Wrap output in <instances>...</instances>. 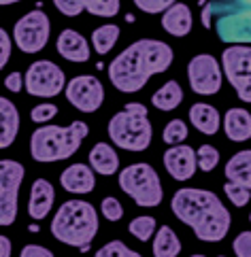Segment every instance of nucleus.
I'll use <instances>...</instances> for the list:
<instances>
[{"label":"nucleus","mask_w":251,"mask_h":257,"mask_svg":"<svg viewBox=\"0 0 251 257\" xmlns=\"http://www.w3.org/2000/svg\"><path fill=\"white\" fill-rule=\"evenodd\" d=\"M175 53L166 43L153 39H141L126 47L109 64V79L115 89L124 94L141 91L153 75L169 70Z\"/></svg>","instance_id":"obj_1"},{"label":"nucleus","mask_w":251,"mask_h":257,"mask_svg":"<svg viewBox=\"0 0 251 257\" xmlns=\"http://www.w3.org/2000/svg\"><path fill=\"white\" fill-rule=\"evenodd\" d=\"M175 217L194 229L198 240L219 242L230 229V213L213 191L198 187H183L173 196Z\"/></svg>","instance_id":"obj_2"},{"label":"nucleus","mask_w":251,"mask_h":257,"mask_svg":"<svg viewBox=\"0 0 251 257\" xmlns=\"http://www.w3.org/2000/svg\"><path fill=\"white\" fill-rule=\"evenodd\" d=\"M51 234L55 240L68 246H88L98 234V213L90 202L68 200L58 208L53 221Z\"/></svg>","instance_id":"obj_3"},{"label":"nucleus","mask_w":251,"mask_h":257,"mask_svg":"<svg viewBox=\"0 0 251 257\" xmlns=\"http://www.w3.org/2000/svg\"><path fill=\"white\" fill-rule=\"evenodd\" d=\"M90 134L86 121H72L68 127L43 125L30 136V155L36 162H60L77 153L83 139Z\"/></svg>","instance_id":"obj_4"},{"label":"nucleus","mask_w":251,"mask_h":257,"mask_svg":"<svg viewBox=\"0 0 251 257\" xmlns=\"http://www.w3.org/2000/svg\"><path fill=\"white\" fill-rule=\"evenodd\" d=\"M153 127L147 119V108L138 102H130L122 113H115L109 121V139L119 149L145 151L151 145Z\"/></svg>","instance_id":"obj_5"},{"label":"nucleus","mask_w":251,"mask_h":257,"mask_svg":"<svg viewBox=\"0 0 251 257\" xmlns=\"http://www.w3.org/2000/svg\"><path fill=\"white\" fill-rule=\"evenodd\" d=\"M119 187L124 189L138 206L153 208L162 202L164 191L157 172L149 164H132L119 172Z\"/></svg>","instance_id":"obj_6"},{"label":"nucleus","mask_w":251,"mask_h":257,"mask_svg":"<svg viewBox=\"0 0 251 257\" xmlns=\"http://www.w3.org/2000/svg\"><path fill=\"white\" fill-rule=\"evenodd\" d=\"M219 41L230 45L251 43V7L240 3H211Z\"/></svg>","instance_id":"obj_7"},{"label":"nucleus","mask_w":251,"mask_h":257,"mask_svg":"<svg viewBox=\"0 0 251 257\" xmlns=\"http://www.w3.org/2000/svg\"><path fill=\"white\" fill-rule=\"evenodd\" d=\"M221 68L230 85L236 89V96L243 102H251V47L247 45L228 47L221 53Z\"/></svg>","instance_id":"obj_8"},{"label":"nucleus","mask_w":251,"mask_h":257,"mask_svg":"<svg viewBox=\"0 0 251 257\" xmlns=\"http://www.w3.org/2000/svg\"><path fill=\"white\" fill-rule=\"evenodd\" d=\"M51 24L41 9L26 13L13 28V41L24 53H39L49 43Z\"/></svg>","instance_id":"obj_9"},{"label":"nucleus","mask_w":251,"mask_h":257,"mask_svg":"<svg viewBox=\"0 0 251 257\" xmlns=\"http://www.w3.org/2000/svg\"><path fill=\"white\" fill-rule=\"evenodd\" d=\"M24 87L30 96L36 98H53L66 85V77L64 70L49 60H39L28 68L26 77H24Z\"/></svg>","instance_id":"obj_10"},{"label":"nucleus","mask_w":251,"mask_h":257,"mask_svg":"<svg viewBox=\"0 0 251 257\" xmlns=\"http://www.w3.org/2000/svg\"><path fill=\"white\" fill-rule=\"evenodd\" d=\"M24 166L20 162L3 160L0 162V223L13 225L17 217V196H20V187L24 181Z\"/></svg>","instance_id":"obj_11"},{"label":"nucleus","mask_w":251,"mask_h":257,"mask_svg":"<svg viewBox=\"0 0 251 257\" xmlns=\"http://www.w3.org/2000/svg\"><path fill=\"white\" fill-rule=\"evenodd\" d=\"M188 79L196 94L213 96L221 89V66L209 53H200L188 64Z\"/></svg>","instance_id":"obj_12"},{"label":"nucleus","mask_w":251,"mask_h":257,"mask_svg":"<svg viewBox=\"0 0 251 257\" xmlns=\"http://www.w3.org/2000/svg\"><path fill=\"white\" fill-rule=\"evenodd\" d=\"M66 100L79 108L81 113H94L102 106V100H105V87L102 83L92 77V75H81L70 79L66 83Z\"/></svg>","instance_id":"obj_13"},{"label":"nucleus","mask_w":251,"mask_h":257,"mask_svg":"<svg viewBox=\"0 0 251 257\" xmlns=\"http://www.w3.org/2000/svg\"><path fill=\"white\" fill-rule=\"evenodd\" d=\"M164 166L175 181H190L198 168L196 151L188 145H173L164 153Z\"/></svg>","instance_id":"obj_14"},{"label":"nucleus","mask_w":251,"mask_h":257,"mask_svg":"<svg viewBox=\"0 0 251 257\" xmlns=\"http://www.w3.org/2000/svg\"><path fill=\"white\" fill-rule=\"evenodd\" d=\"M55 200V191L53 185L47 179H36L32 183V191H30V200H28V215H30L34 221H41L51 213Z\"/></svg>","instance_id":"obj_15"},{"label":"nucleus","mask_w":251,"mask_h":257,"mask_svg":"<svg viewBox=\"0 0 251 257\" xmlns=\"http://www.w3.org/2000/svg\"><path fill=\"white\" fill-rule=\"evenodd\" d=\"M94 168L86 166V164H72L66 170L62 172L60 183L62 187L70 191V194H90L96 185V179H94Z\"/></svg>","instance_id":"obj_16"},{"label":"nucleus","mask_w":251,"mask_h":257,"mask_svg":"<svg viewBox=\"0 0 251 257\" xmlns=\"http://www.w3.org/2000/svg\"><path fill=\"white\" fill-rule=\"evenodd\" d=\"M55 47H58L60 56L68 62H88L90 60V43L83 39L77 30H70V28L62 30Z\"/></svg>","instance_id":"obj_17"},{"label":"nucleus","mask_w":251,"mask_h":257,"mask_svg":"<svg viewBox=\"0 0 251 257\" xmlns=\"http://www.w3.org/2000/svg\"><path fill=\"white\" fill-rule=\"evenodd\" d=\"M162 28L173 36H185L192 30V11L188 5L175 3L162 15Z\"/></svg>","instance_id":"obj_18"},{"label":"nucleus","mask_w":251,"mask_h":257,"mask_svg":"<svg viewBox=\"0 0 251 257\" xmlns=\"http://www.w3.org/2000/svg\"><path fill=\"white\" fill-rule=\"evenodd\" d=\"M226 136L234 143H243L251 139V113L245 108H230L224 117Z\"/></svg>","instance_id":"obj_19"},{"label":"nucleus","mask_w":251,"mask_h":257,"mask_svg":"<svg viewBox=\"0 0 251 257\" xmlns=\"http://www.w3.org/2000/svg\"><path fill=\"white\" fill-rule=\"evenodd\" d=\"M190 121L198 132L207 134V136H213V134H217V130H219L221 117H219L215 106L198 102V104H194L190 108Z\"/></svg>","instance_id":"obj_20"},{"label":"nucleus","mask_w":251,"mask_h":257,"mask_svg":"<svg viewBox=\"0 0 251 257\" xmlns=\"http://www.w3.org/2000/svg\"><path fill=\"white\" fill-rule=\"evenodd\" d=\"M90 166L102 177H111L119 170V158L115 149L107 143H98L90 151Z\"/></svg>","instance_id":"obj_21"},{"label":"nucleus","mask_w":251,"mask_h":257,"mask_svg":"<svg viewBox=\"0 0 251 257\" xmlns=\"http://www.w3.org/2000/svg\"><path fill=\"white\" fill-rule=\"evenodd\" d=\"M226 177L236 185L251 189V149L232 155L226 164Z\"/></svg>","instance_id":"obj_22"},{"label":"nucleus","mask_w":251,"mask_h":257,"mask_svg":"<svg viewBox=\"0 0 251 257\" xmlns=\"http://www.w3.org/2000/svg\"><path fill=\"white\" fill-rule=\"evenodd\" d=\"M0 115H3V139H0V147L7 149V147L13 145V141L17 139V132H20V111L15 108L11 100L0 98Z\"/></svg>","instance_id":"obj_23"},{"label":"nucleus","mask_w":251,"mask_h":257,"mask_svg":"<svg viewBox=\"0 0 251 257\" xmlns=\"http://www.w3.org/2000/svg\"><path fill=\"white\" fill-rule=\"evenodd\" d=\"M183 102V89L177 81H166V83L151 96V104L160 111H175Z\"/></svg>","instance_id":"obj_24"},{"label":"nucleus","mask_w":251,"mask_h":257,"mask_svg":"<svg viewBox=\"0 0 251 257\" xmlns=\"http://www.w3.org/2000/svg\"><path fill=\"white\" fill-rule=\"evenodd\" d=\"M181 251V242L177 238L175 229L169 225H162L155 234V240H153V255L155 257H175L179 255Z\"/></svg>","instance_id":"obj_25"},{"label":"nucleus","mask_w":251,"mask_h":257,"mask_svg":"<svg viewBox=\"0 0 251 257\" xmlns=\"http://www.w3.org/2000/svg\"><path fill=\"white\" fill-rule=\"evenodd\" d=\"M117 39H119V26L115 24H105L92 32V45H94V49L100 56H105V53L113 49Z\"/></svg>","instance_id":"obj_26"},{"label":"nucleus","mask_w":251,"mask_h":257,"mask_svg":"<svg viewBox=\"0 0 251 257\" xmlns=\"http://www.w3.org/2000/svg\"><path fill=\"white\" fill-rule=\"evenodd\" d=\"M128 229H130V234L138 238L141 242H149V238L155 232V219L153 217H136L130 221Z\"/></svg>","instance_id":"obj_27"},{"label":"nucleus","mask_w":251,"mask_h":257,"mask_svg":"<svg viewBox=\"0 0 251 257\" xmlns=\"http://www.w3.org/2000/svg\"><path fill=\"white\" fill-rule=\"evenodd\" d=\"M86 11L98 17H115L119 13V0H83Z\"/></svg>","instance_id":"obj_28"},{"label":"nucleus","mask_w":251,"mask_h":257,"mask_svg":"<svg viewBox=\"0 0 251 257\" xmlns=\"http://www.w3.org/2000/svg\"><path fill=\"white\" fill-rule=\"evenodd\" d=\"M162 139L166 145H181L188 139V125L183 123V119H173V121L164 127Z\"/></svg>","instance_id":"obj_29"},{"label":"nucleus","mask_w":251,"mask_h":257,"mask_svg":"<svg viewBox=\"0 0 251 257\" xmlns=\"http://www.w3.org/2000/svg\"><path fill=\"white\" fill-rule=\"evenodd\" d=\"M198 166L202 172H211L213 168H217L219 164V151L213 145H200V149L196 151Z\"/></svg>","instance_id":"obj_30"},{"label":"nucleus","mask_w":251,"mask_h":257,"mask_svg":"<svg viewBox=\"0 0 251 257\" xmlns=\"http://www.w3.org/2000/svg\"><path fill=\"white\" fill-rule=\"evenodd\" d=\"M224 191H226V196H228V200L232 202L234 206H245L247 202H249V198H251V189H247V187H243V185H236V183H232V181H228L226 185H224Z\"/></svg>","instance_id":"obj_31"},{"label":"nucleus","mask_w":251,"mask_h":257,"mask_svg":"<svg viewBox=\"0 0 251 257\" xmlns=\"http://www.w3.org/2000/svg\"><path fill=\"white\" fill-rule=\"evenodd\" d=\"M96 255L98 257H138L136 251L128 249V246L124 242H119V240H113V242H109L107 246H102Z\"/></svg>","instance_id":"obj_32"},{"label":"nucleus","mask_w":251,"mask_h":257,"mask_svg":"<svg viewBox=\"0 0 251 257\" xmlns=\"http://www.w3.org/2000/svg\"><path fill=\"white\" fill-rule=\"evenodd\" d=\"M100 210H102V217L109 219V221H119L124 217V206L119 204V200L115 198H105L100 204Z\"/></svg>","instance_id":"obj_33"},{"label":"nucleus","mask_w":251,"mask_h":257,"mask_svg":"<svg viewBox=\"0 0 251 257\" xmlns=\"http://www.w3.org/2000/svg\"><path fill=\"white\" fill-rule=\"evenodd\" d=\"M55 115H58V106L51 104V102L36 104L30 111V119L34 123H45V121H49V119H53Z\"/></svg>","instance_id":"obj_34"},{"label":"nucleus","mask_w":251,"mask_h":257,"mask_svg":"<svg viewBox=\"0 0 251 257\" xmlns=\"http://www.w3.org/2000/svg\"><path fill=\"white\" fill-rule=\"evenodd\" d=\"M53 5L66 17H77L81 15V11H86V3L83 0H53Z\"/></svg>","instance_id":"obj_35"},{"label":"nucleus","mask_w":251,"mask_h":257,"mask_svg":"<svg viewBox=\"0 0 251 257\" xmlns=\"http://www.w3.org/2000/svg\"><path fill=\"white\" fill-rule=\"evenodd\" d=\"M177 0H134V5L145 13H164Z\"/></svg>","instance_id":"obj_36"},{"label":"nucleus","mask_w":251,"mask_h":257,"mask_svg":"<svg viewBox=\"0 0 251 257\" xmlns=\"http://www.w3.org/2000/svg\"><path fill=\"white\" fill-rule=\"evenodd\" d=\"M232 251L238 257H251V232H240L232 242Z\"/></svg>","instance_id":"obj_37"},{"label":"nucleus","mask_w":251,"mask_h":257,"mask_svg":"<svg viewBox=\"0 0 251 257\" xmlns=\"http://www.w3.org/2000/svg\"><path fill=\"white\" fill-rule=\"evenodd\" d=\"M53 253L45 246H39V244H28L22 249V257H51Z\"/></svg>","instance_id":"obj_38"},{"label":"nucleus","mask_w":251,"mask_h":257,"mask_svg":"<svg viewBox=\"0 0 251 257\" xmlns=\"http://www.w3.org/2000/svg\"><path fill=\"white\" fill-rule=\"evenodd\" d=\"M0 43H3V58H0V66H5L11 56V39H9L7 30H0Z\"/></svg>","instance_id":"obj_39"},{"label":"nucleus","mask_w":251,"mask_h":257,"mask_svg":"<svg viewBox=\"0 0 251 257\" xmlns=\"http://www.w3.org/2000/svg\"><path fill=\"white\" fill-rule=\"evenodd\" d=\"M22 81H26V79H22L20 72H13V75L7 77L5 85H7V89H11V91H20L22 89Z\"/></svg>","instance_id":"obj_40"},{"label":"nucleus","mask_w":251,"mask_h":257,"mask_svg":"<svg viewBox=\"0 0 251 257\" xmlns=\"http://www.w3.org/2000/svg\"><path fill=\"white\" fill-rule=\"evenodd\" d=\"M211 17H213V7H211V3L207 0V5H204V9H202V26H204L207 30H211V28H213Z\"/></svg>","instance_id":"obj_41"},{"label":"nucleus","mask_w":251,"mask_h":257,"mask_svg":"<svg viewBox=\"0 0 251 257\" xmlns=\"http://www.w3.org/2000/svg\"><path fill=\"white\" fill-rule=\"evenodd\" d=\"M0 242H3V257H9L11 255V240H9L7 236L0 238Z\"/></svg>","instance_id":"obj_42"},{"label":"nucleus","mask_w":251,"mask_h":257,"mask_svg":"<svg viewBox=\"0 0 251 257\" xmlns=\"http://www.w3.org/2000/svg\"><path fill=\"white\" fill-rule=\"evenodd\" d=\"M13 3H20V0H0V5H13Z\"/></svg>","instance_id":"obj_43"},{"label":"nucleus","mask_w":251,"mask_h":257,"mask_svg":"<svg viewBox=\"0 0 251 257\" xmlns=\"http://www.w3.org/2000/svg\"><path fill=\"white\" fill-rule=\"evenodd\" d=\"M232 3H240V5H249L251 7V0H232Z\"/></svg>","instance_id":"obj_44"},{"label":"nucleus","mask_w":251,"mask_h":257,"mask_svg":"<svg viewBox=\"0 0 251 257\" xmlns=\"http://www.w3.org/2000/svg\"><path fill=\"white\" fill-rule=\"evenodd\" d=\"M249 221H251V215H249Z\"/></svg>","instance_id":"obj_45"}]
</instances>
